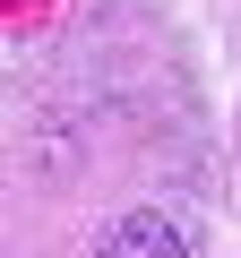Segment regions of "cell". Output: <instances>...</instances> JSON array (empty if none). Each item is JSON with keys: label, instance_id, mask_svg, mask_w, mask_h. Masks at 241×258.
I'll return each mask as SVG.
<instances>
[{"label": "cell", "instance_id": "1", "mask_svg": "<svg viewBox=\"0 0 241 258\" xmlns=\"http://www.w3.org/2000/svg\"><path fill=\"white\" fill-rule=\"evenodd\" d=\"M95 258H190V241H181V224H172V215L130 207V215L103 232V249H95Z\"/></svg>", "mask_w": 241, "mask_h": 258}]
</instances>
